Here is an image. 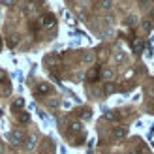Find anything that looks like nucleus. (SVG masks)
<instances>
[{"label":"nucleus","mask_w":154,"mask_h":154,"mask_svg":"<svg viewBox=\"0 0 154 154\" xmlns=\"http://www.w3.org/2000/svg\"><path fill=\"white\" fill-rule=\"evenodd\" d=\"M49 92H51V85H47V83H40L36 87V94L38 96H47Z\"/></svg>","instance_id":"obj_3"},{"label":"nucleus","mask_w":154,"mask_h":154,"mask_svg":"<svg viewBox=\"0 0 154 154\" xmlns=\"http://www.w3.org/2000/svg\"><path fill=\"white\" fill-rule=\"evenodd\" d=\"M23 103H25V102H23V98H17V100L13 102V105H15V107H23Z\"/></svg>","instance_id":"obj_15"},{"label":"nucleus","mask_w":154,"mask_h":154,"mask_svg":"<svg viewBox=\"0 0 154 154\" xmlns=\"http://www.w3.org/2000/svg\"><path fill=\"white\" fill-rule=\"evenodd\" d=\"M36 143H38V137H36V135H28L26 141H25V149H26V150H32V149L36 147Z\"/></svg>","instance_id":"obj_5"},{"label":"nucleus","mask_w":154,"mask_h":154,"mask_svg":"<svg viewBox=\"0 0 154 154\" xmlns=\"http://www.w3.org/2000/svg\"><path fill=\"white\" fill-rule=\"evenodd\" d=\"M28 119H30V117H28L26 113H21V115H19V120H21V122H28Z\"/></svg>","instance_id":"obj_14"},{"label":"nucleus","mask_w":154,"mask_h":154,"mask_svg":"<svg viewBox=\"0 0 154 154\" xmlns=\"http://www.w3.org/2000/svg\"><path fill=\"white\" fill-rule=\"evenodd\" d=\"M70 130H72L73 134H77V132H81V130H83V124H81V122H72V124H70Z\"/></svg>","instance_id":"obj_10"},{"label":"nucleus","mask_w":154,"mask_h":154,"mask_svg":"<svg viewBox=\"0 0 154 154\" xmlns=\"http://www.w3.org/2000/svg\"><path fill=\"white\" fill-rule=\"evenodd\" d=\"M0 45H2V42H0Z\"/></svg>","instance_id":"obj_21"},{"label":"nucleus","mask_w":154,"mask_h":154,"mask_svg":"<svg viewBox=\"0 0 154 154\" xmlns=\"http://www.w3.org/2000/svg\"><path fill=\"white\" fill-rule=\"evenodd\" d=\"M126 25H128V26H135V25H137V17H135V15H128Z\"/></svg>","instance_id":"obj_11"},{"label":"nucleus","mask_w":154,"mask_h":154,"mask_svg":"<svg viewBox=\"0 0 154 154\" xmlns=\"http://www.w3.org/2000/svg\"><path fill=\"white\" fill-rule=\"evenodd\" d=\"M40 21H42L40 25H42L43 28H51V26H55V15H53V13H45Z\"/></svg>","instance_id":"obj_2"},{"label":"nucleus","mask_w":154,"mask_h":154,"mask_svg":"<svg viewBox=\"0 0 154 154\" xmlns=\"http://www.w3.org/2000/svg\"><path fill=\"white\" fill-rule=\"evenodd\" d=\"M49 105H51V107H57V105H58V100H57V98L49 100Z\"/></svg>","instance_id":"obj_17"},{"label":"nucleus","mask_w":154,"mask_h":154,"mask_svg":"<svg viewBox=\"0 0 154 154\" xmlns=\"http://www.w3.org/2000/svg\"><path fill=\"white\" fill-rule=\"evenodd\" d=\"M113 137H115V139H124V137H126V128L115 126L113 128Z\"/></svg>","instance_id":"obj_4"},{"label":"nucleus","mask_w":154,"mask_h":154,"mask_svg":"<svg viewBox=\"0 0 154 154\" xmlns=\"http://www.w3.org/2000/svg\"><path fill=\"white\" fill-rule=\"evenodd\" d=\"M100 75H102V73H100V68H92V70H90V72L87 73V77H88L90 81H94V79H98Z\"/></svg>","instance_id":"obj_8"},{"label":"nucleus","mask_w":154,"mask_h":154,"mask_svg":"<svg viewBox=\"0 0 154 154\" xmlns=\"http://www.w3.org/2000/svg\"><path fill=\"white\" fill-rule=\"evenodd\" d=\"M81 117H83V119H90V111H87V109H85V111L81 113Z\"/></svg>","instance_id":"obj_18"},{"label":"nucleus","mask_w":154,"mask_h":154,"mask_svg":"<svg viewBox=\"0 0 154 154\" xmlns=\"http://www.w3.org/2000/svg\"><path fill=\"white\" fill-rule=\"evenodd\" d=\"M94 60H96V57H94V53H92V51H88V53H85V55H83V62L85 64H92Z\"/></svg>","instance_id":"obj_6"},{"label":"nucleus","mask_w":154,"mask_h":154,"mask_svg":"<svg viewBox=\"0 0 154 154\" xmlns=\"http://www.w3.org/2000/svg\"><path fill=\"white\" fill-rule=\"evenodd\" d=\"M137 154H149V150L147 149H139V150H137Z\"/></svg>","instance_id":"obj_19"},{"label":"nucleus","mask_w":154,"mask_h":154,"mask_svg":"<svg viewBox=\"0 0 154 154\" xmlns=\"http://www.w3.org/2000/svg\"><path fill=\"white\" fill-rule=\"evenodd\" d=\"M141 47H143V43H141L139 40H135V42H134V49H135L137 53H139V51H141Z\"/></svg>","instance_id":"obj_13"},{"label":"nucleus","mask_w":154,"mask_h":154,"mask_svg":"<svg viewBox=\"0 0 154 154\" xmlns=\"http://www.w3.org/2000/svg\"><path fill=\"white\" fill-rule=\"evenodd\" d=\"M113 70H111V68H103V70H102V79H105V81H109V79H113Z\"/></svg>","instance_id":"obj_7"},{"label":"nucleus","mask_w":154,"mask_h":154,"mask_svg":"<svg viewBox=\"0 0 154 154\" xmlns=\"http://www.w3.org/2000/svg\"><path fill=\"white\" fill-rule=\"evenodd\" d=\"M149 2H150V0H139V4H145V6H147Z\"/></svg>","instance_id":"obj_20"},{"label":"nucleus","mask_w":154,"mask_h":154,"mask_svg":"<svg viewBox=\"0 0 154 154\" xmlns=\"http://www.w3.org/2000/svg\"><path fill=\"white\" fill-rule=\"evenodd\" d=\"M113 58H115V62H122V60H124V53H122V51H117Z\"/></svg>","instance_id":"obj_12"},{"label":"nucleus","mask_w":154,"mask_h":154,"mask_svg":"<svg viewBox=\"0 0 154 154\" xmlns=\"http://www.w3.org/2000/svg\"><path fill=\"white\" fill-rule=\"evenodd\" d=\"M6 137H8V141H10V145H19L23 141V134L19 130H13V132H10Z\"/></svg>","instance_id":"obj_1"},{"label":"nucleus","mask_w":154,"mask_h":154,"mask_svg":"<svg viewBox=\"0 0 154 154\" xmlns=\"http://www.w3.org/2000/svg\"><path fill=\"white\" fill-rule=\"evenodd\" d=\"M105 119H109V120H115V119H117V113H105Z\"/></svg>","instance_id":"obj_16"},{"label":"nucleus","mask_w":154,"mask_h":154,"mask_svg":"<svg viewBox=\"0 0 154 154\" xmlns=\"http://www.w3.org/2000/svg\"><path fill=\"white\" fill-rule=\"evenodd\" d=\"M98 4L102 10H111L113 8V0H98Z\"/></svg>","instance_id":"obj_9"}]
</instances>
